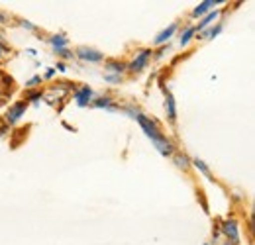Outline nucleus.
<instances>
[{"mask_svg": "<svg viewBox=\"0 0 255 245\" xmlns=\"http://www.w3.org/2000/svg\"><path fill=\"white\" fill-rule=\"evenodd\" d=\"M135 120H137V122H139V125L143 127V131H145V135H147V137H151L153 141H155V139H159V137H161V133L157 131V125H155V123L151 122L149 118H145V116L137 114V116H135Z\"/></svg>", "mask_w": 255, "mask_h": 245, "instance_id": "1", "label": "nucleus"}, {"mask_svg": "<svg viewBox=\"0 0 255 245\" xmlns=\"http://www.w3.org/2000/svg\"><path fill=\"white\" fill-rule=\"evenodd\" d=\"M22 114H26V102H16L14 106H10L8 114H6V122L14 123L22 118Z\"/></svg>", "mask_w": 255, "mask_h": 245, "instance_id": "2", "label": "nucleus"}, {"mask_svg": "<svg viewBox=\"0 0 255 245\" xmlns=\"http://www.w3.org/2000/svg\"><path fill=\"white\" fill-rule=\"evenodd\" d=\"M77 55H79L83 61H89V63L102 61V53H100V51H96V49H91V47H79Z\"/></svg>", "mask_w": 255, "mask_h": 245, "instance_id": "3", "label": "nucleus"}, {"mask_svg": "<svg viewBox=\"0 0 255 245\" xmlns=\"http://www.w3.org/2000/svg\"><path fill=\"white\" fill-rule=\"evenodd\" d=\"M149 55H151V51H147V49L139 51V55H137L133 61L128 65V69H129V71H141V69L147 65V59H149Z\"/></svg>", "mask_w": 255, "mask_h": 245, "instance_id": "4", "label": "nucleus"}, {"mask_svg": "<svg viewBox=\"0 0 255 245\" xmlns=\"http://www.w3.org/2000/svg\"><path fill=\"white\" fill-rule=\"evenodd\" d=\"M75 98H77V104L79 106H87L91 102V98H93V91L89 87H81L79 91L75 92Z\"/></svg>", "mask_w": 255, "mask_h": 245, "instance_id": "5", "label": "nucleus"}, {"mask_svg": "<svg viewBox=\"0 0 255 245\" xmlns=\"http://www.w3.org/2000/svg\"><path fill=\"white\" fill-rule=\"evenodd\" d=\"M153 143H155V149H157L161 155H165V157H167V155L173 153V145H171V143H169V141H167L163 135H161L159 139H155Z\"/></svg>", "mask_w": 255, "mask_h": 245, "instance_id": "6", "label": "nucleus"}, {"mask_svg": "<svg viewBox=\"0 0 255 245\" xmlns=\"http://www.w3.org/2000/svg\"><path fill=\"white\" fill-rule=\"evenodd\" d=\"M216 4H222V0H204L200 6H196V8L192 10V16H202L206 10H210V8L216 6Z\"/></svg>", "mask_w": 255, "mask_h": 245, "instance_id": "7", "label": "nucleus"}, {"mask_svg": "<svg viewBox=\"0 0 255 245\" xmlns=\"http://www.w3.org/2000/svg\"><path fill=\"white\" fill-rule=\"evenodd\" d=\"M224 234H226L232 242H238V224H236L234 220H228V222L224 224Z\"/></svg>", "mask_w": 255, "mask_h": 245, "instance_id": "8", "label": "nucleus"}, {"mask_svg": "<svg viewBox=\"0 0 255 245\" xmlns=\"http://www.w3.org/2000/svg\"><path fill=\"white\" fill-rule=\"evenodd\" d=\"M175 31H177V24H171L167 30H163L159 35L155 37V43H163V41H167V39H169V37H171Z\"/></svg>", "mask_w": 255, "mask_h": 245, "instance_id": "9", "label": "nucleus"}, {"mask_svg": "<svg viewBox=\"0 0 255 245\" xmlns=\"http://www.w3.org/2000/svg\"><path fill=\"white\" fill-rule=\"evenodd\" d=\"M49 41H51V45H53L57 51H59V49H65V45H67V37L61 35V33H59V35H53Z\"/></svg>", "mask_w": 255, "mask_h": 245, "instance_id": "10", "label": "nucleus"}, {"mask_svg": "<svg viewBox=\"0 0 255 245\" xmlns=\"http://www.w3.org/2000/svg\"><path fill=\"white\" fill-rule=\"evenodd\" d=\"M167 108H169V118L175 120L177 118V110H175V100H173L171 92H167Z\"/></svg>", "mask_w": 255, "mask_h": 245, "instance_id": "11", "label": "nucleus"}, {"mask_svg": "<svg viewBox=\"0 0 255 245\" xmlns=\"http://www.w3.org/2000/svg\"><path fill=\"white\" fill-rule=\"evenodd\" d=\"M106 69H108V71H116V73H118V75H122V71H124V69H126V65H124V63L110 61V63H108V65H106Z\"/></svg>", "mask_w": 255, "mask_h": 245, "instance_id": "12", "label": "nucleus"}, {"mask_svg": "<svg viewBox=\"0 0 255 245\" xmlns=\"http://www.w3.org/2000/svg\"><path fill=\"white\" fill-rule=\"evenodd\" d=\"M216 18H218V12H212V14H208V16H206V18H204V20L198 24V28H196V30H202L204 26H208V24H210L212 20H216Z\"/></svg>", "mask_w": 255, "mask_h": 245, "instance_id": "13", "label": "nucleus"}, {"mask_svg": "<svg viewBox=\"0 0 255 245\" xmlns=\"http://www.w3.org/2000/svg\"><path fill=\"white\" fill-rule=\"evenodd\" d=\"M175 163H177V167L187 169V167H189V157H187V155H177V157H175Z\"/></svg>", "mask_w": 255, "mask_h": 245, "instance_id": "14", "label": "nucleus"}, {"mask_svg": "<svg viewBox=\"0 0 255 245\" xmlns=\"http://www.w3.org/2000/svg\"><path fill=\"white\" fill-rule=\"evenodd\" d=\"M194 31H196V28H189V30L181 35V45H187V43H189V39L192 37V33H194Z\"/></svg>", "mask_w": 255, "mask_h": 245, "instance_id": "15", "label": "nucleus"}, {"mask_svg": "<svg viewBox=\"0 0 255 245\" xmlns=\"http://www.w3.org/2000/svg\"><path fill=\"white\" fill-rule=\"evenodd\" d=\"M192 163H194V167H196V169H200V171H202L204 175H208V167H206V165L202 163V159H198V157H196V159H194Z\"/></svg>", "mask_w": 255, "mask_h": 245, "instance_id": "16", "label": "nucleus"}, {"mask_svg": "<svg viewBox=\"0 0 255 245\" xmlns=\"http://www.w3.org/2000/svg\"><path fill=\"white\" fill-rule=\"evenodd\" d=\"M95 106L98 108H108V110H112V104H110V98H104V100H96Z\"/></svg>", "mask_w": 255, "mask_h": 245, "instance_id": "17", "label": "nucleus"}, {"mask_svg": "<svg viewBox=\"0 0 255 245\" xmlns=\"http://www.w3.org/2000/svg\"><path fill=\"white\" fill-rule=\"evenodd\" d=\"M28 98L33 100V102H37V100L41 98V92H30V94H28Z\"/></svg>", "mask_w": 255, "mask_h": 245, "instance_id": "18", "label": "nucleus"}, {"mask_svg": "<svg viewBox=\"0 0 255 245\" xmlns=\"http://www.w3.org/2000/svg\"><path fill=\"white\" fill-rule=\"evenodd\" d=\"M39 83V77H33V79H30V83H28V87H35Z\"/></svg>", "mask_w": 255, "mask_h": 245, "instance_id": "19", "label": "nucleus"}, {"mask_svg": "<svg viewBox=\"0 0 255 245\" xmlns=\"http://www.w3.org/2000/svg\"><path fill=\"white\" fill-rule=\"evenodd\" d=\"M53 73H55V71H53V69H49V71H47V73H45V77H47V79H49V77H53Z\"/></svg>", "mask_w": 255, "mask_h": 245, "instance_id": "20", "label": "nucleus"}, {"mask_svg": "<svg viewBox=\"0 0 255 245\" xmlns=\"http://www.w3.org/2000/svg\"><path fill=\"white\" fill-rule=\"evenodd\" d=\"M2 51H4V45L0 43V57H2Z\"/></svg>", "mask_w": 255, "mask_h": 245, "instance_id": "21", "label": "nucleus"}, {"mask_svg": "<svg viewBox=\"0 0 255 245\" xmlns=\"http://www.w3.org/2000/svg\"><path fill=\"white\" fill-rule=\"evenodd\" d=\"M2 22H4V16H2V14H0V24H2Z\"/></svg>", "mask_w": 255, "mask_h": 245, "instance_id": "22", "label": "nucleus"}, {"mask_svg": "<svg viewBox=\"0 0 255 245\" xmlns=\"http://www.w3.org/2000/svg\"><path fill=\"white\" fill-rule=\"evenodd\" d=\"M2 133H4V127H0V135H2Z\"/></svg>", "mask_w": 255, "mask_h": 245, "instance_id": "23", "label": "nucleus"}]
</instances>
